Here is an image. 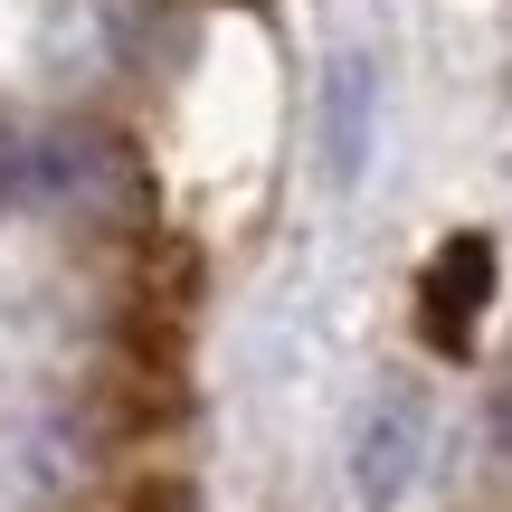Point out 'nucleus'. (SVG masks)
Masks as SVG:
<instances>
[{
	"label": "nucleus",
	"instance_id": "1",
	"mask_svg": "<svg viewBox=\"0 0 512 512\" xmlns=\"http://www.w3.org/2000/svg\"><path fill=\"white\" fill-rule=\"evenodd\" d=\"M484 304H494V238H446L437 256H427V275H418V323H427V342L456 361V351H475V323H484Z\"/></svg>",
	"mask_w": 512,
	"mask_h": 512
},
{
	"label": "nucleus",
	"instance_id": "2",
	"mask_svg": "<svg viewBox=\"0 0 512 512\" xmlns=\"http://www.w3.org/2000/svg\"><path fill=\"white\" fill-rule=\"evenodd\" d=\"M418 456H427V408L418 399H380L370 427H361V446H351V484H361V503L389 512L408 484H418Z\"/></svg>",
	"mask_w": 512,
	"mask_h": 512
},
{
	"label": "nucleus",
	"instance_id": "3",
	"mask_svg": "<svg viewBox=\"0 0 512 512\" xmlns=\"http://www.w3.org/2000/svg\"><path fill=\"white\" fill-rule=\"evenodd\" d=\"M370 105H380L370 67H361V57H342L332 86H323V162L342 171V181H361V162H370Z\"/></svg>",
	"mask_w": 512,
	"mask_h": 512
}]
</instances>
